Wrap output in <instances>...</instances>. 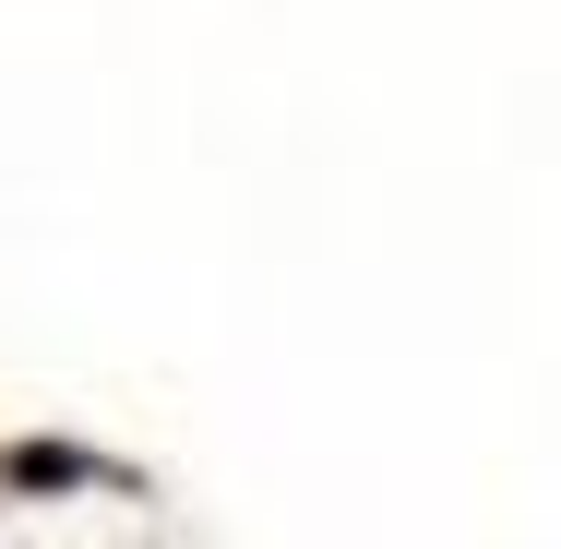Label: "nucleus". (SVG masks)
Segmentation results:
<instances>
[{"label":"nucleus","instance_id":"nucleus-1","mask_svg":"<svg viewBox=\"0 0 561 549\" xmlns=\"http://www.w3.org/2000/svg\"><path fill=\"white\" fill-rule=\"evenodd\" d=\"M0 490H131V478L96 466L84 442H12V454H0Z\"/></svg>","mask_w":561,"mask_h":549}]
</instances>
